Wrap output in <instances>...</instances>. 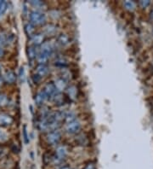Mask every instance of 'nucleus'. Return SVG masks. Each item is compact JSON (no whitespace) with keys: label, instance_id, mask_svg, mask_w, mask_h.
<instances>
[{"label":"nucleus","instance_id":"obj_1","mask_svg":"<svg viewBox=\"0 0 153 169\" xmlns=\"http://www.w3.org/2000/svg\"><path fill=\"white\" fill-rule=\"evenodd\" d=\"M29 17L31 23L33 25H42L46 22V15L41 11L34 10L31 12Z\"/></svg>","mask_w":153,"mask_h":169},{"label":"nucleus","instance_id":"obj_2","mask_svg":"<svg viewBox=\"0 0 153 169\" xmlns=\"http://www.w3.org/2000/svg\"><path fill=\"white\" fill-rule=\"evenodd\" d=\"M43 91L44 92V93L46 94V96L48 97V98H53L58 92H60L55 87V84L53 82H49L48 84H45L44 88L43 89Z\"/></svg>","mask_w":153,"mask_h":169},{"label":"nucleus","instance_id":"obj_3","mask_svg":"<svg viewBox=\"0 0 153 169\" xmlns=\"http://www.w3.org/2000/svg\"><path fill=\"white\" fill-rule=\"evenodd\" d=\"M81 129V124L77 121L68 122L66 126V131L70 134H75L78 132Z\"/></svg>","mask_w":153,"mask_h":169},{"label":"nucleus","instance_id":"obj_4","mask_svg":"<svg viewBox=\"0 0 153 169\" xmlns=\"http://www.w3.org/2000/svg\"><path fill=\"white\" fill-rule=\"evenodd\" d=\"M61 138V132L55 130V131H52L49 133V135L47 136V141L48 143L50 144H57L60 142V140Z\"/></svg>","mask_w":153,"mask_h":169},{"label":"nucleus","instance_id":"obj_5","mask_svg":"<svg viewBox=\"0 0 153 169\" xmlns=\"http://www.w3.org/2000/svg\"><path fill=\"white\" fill-rule=\"evenodd\" d=\"M13 41L12 34L6 32H0V48H3Z\"/></svg>","mask_w":153,"mask_h":169},{"label":"nucleus","instance_id":"obj_6","mask_svg":"<svg viewBox=\"0 0 153 169\" xmlns=\"http://www.w3.org/2000/svg\"><path fill=\"white\" fill-rule=\"evenodd\" d=\"M3 80L5 81L8 84H13L16 80V74L13 71L8 70L3 75Z\"/></svg>","mask_w":153,"mask_h":169},{"label":"nucleus","instance_id":"obj_7","mask_svg":"<svg viewBox=\"0 0 153 169\" xmlns=\"http://www.w3.org/2000/svg\"><path fill=\"white\" fill-rule=\"evenodd\" d=\"M13 122H14V120L10 115L4 114V113L0 114V126H10L13 123Z\"/></svg>","mask_w":153,"mask_h":169},{"label":"nucleus","instance_id":"obj_8","mask_svg":"<svg viewBox=\"0 0 153 169\" xmlns=\"http://www.w3.org/2000/svg\"><path fill=\"white\" fill-rule=\"evenodd\" d=\"M49 70L45 64H39L38 66L36 68V74H37L39 77H44L49 74Z\"/></svg>","mask_w":153,"mask_h":169},{"label":"nucleus","instance_id":"obj_9","mask_svg":"<svg viewBox=\"0 0 153 169\" xmlns=\"http://www.w3.org/2000/svg\"><path fill=\"white\" fill-rule=\"evenodd\" d=\"M67 155V149L66 146H59L56 149V158L59 161H61L65 158Z\"/></svg>","mask_w":153,"mask_h":169},{"label":"nucleus","instance_id":"obj_10","mask_svg":"<svg viewBox=\"0 0 153 169\" xmlns=\"http://www.w3.org/2000/svg\"><path fill=\"white\" fill-rule=\"evenodd\" d=\"M48 98V97L46 94L44 93V92L42 90L40 92H38L37 93V95L35 96V102L37 105H42L43 103L46 101Z\"/></svg>","mask_w":153,"mask_h":169},{"label":"nucleus","instance_id":"obj_11","mask_svg":"<svg viewBox=\"0 0 153 169\" xmlns=\"http://www.w3.org/2000/svg\"><path fill=\"white\" fill-rule=\"evenodd\" d=\"M39 52H44V53H45V54H47V55L50 56L52 52H53V46L51 45L49 42H44V43L41 44V48Z\"/></svg>","mask_w":153,"mask_h":169},{"label":"nucleus","instance_id":"obj_12","mask_svg":"<svg viewBox=\"0 0 153 169\" xmlns=\"http://www.w3.org/2000/svg\"><path fill=\"white\" fill-rule=\"evenodd\" d=\"M44 34H34L33 37L31 38V40L33 42V46H37V45H39L44 43Z\"/></svg>","mask_w":153,"mask_h":169},{"label":"nucleus","instance_id":"obj_13","mask_svg":"<svg viewBox=\"0 0 153 169\" xmlns=\"http://www.w3.org/2000/svg\"><path fill=\"white\" fill-rule=\"evenodd\" d=\"M49 58V56L45 54L44 52H39L37 53V60L39 64H45L47 63V61Z\"/></svg>","mask_w":153,"mask_h":169},{"label":"nucleus","instance_id":"obj_14","mask_svg":"<svg viewBox=\"0 0 153 169\" xmlns=\"http://www.w3.org/2000/svg\"><path fill=\"white\" fill-rule=\"evenodd\" d=\"M26 53H27V56H28V59H29L30 61H33L37 57V56L35 46H29V47H27Z\"/></svg>","mask_w":153,"mask_h":169},{"label":"nucleus","instance_id":"obj_15","mask_svg":"<svg viewBox=\"0 0 153 169\" xmlns=\"http://www.w3.org/2000/svg\"><path fill=\"white\" fill-rule=\"evenodd\" d=\"M54 84H55L56 89H57L60 92L66 89V81L64 80L63 79H58V80H56Z\"/></svg>","mask_w":153,"mask_h":169},{"label":"nucleus","instance_id":"obj_16","mask_svg":"<svg viewBox=\"0 0 153 169\" xmlns=\"http://www.w3.org/2000/svg\"><path fill=\"white\" fill-rule=\"evenodd\" d=\"M25 32L26 33L27 36L29 37H33L34 35V33H35V27H34V25L32 24L31 22L30 23H27L25 26Z\"/></svg>","mask_w":153,"mask_h":169},{"label":"nucleus","instance_id":"obj_17","mask_svg":"<svg viewBox=\"0 0 153 169\" xmlns=\"http://www.w3.org/2000/svg\"><path fill=\"white\" fill-rule=\"evenodd\" d=\"M58 43L62 46H66L69 44V38L66 34H61L58 38H57Z\"/></svg>","mask_w":153,"mask_h":169},{"label":"nucleus","instance_id":"obj_18","mask_svg":"<svg viewBox=\"0 0 153 169\" xmlns=\"http://www.w3.org/2000/svg\"><path fill=\"white\" fill-rule=\"evenodd\" d=\"M7 8V2H5V1H0V16H2L6 12Z\"/></svg>","mask_w":153,"mask_h":169},{"label":"nucleus","instance_id":"obj_19","mask_svg":"<svg viewBox=\"0 0 153 169\" xmlns=\"http://www.w3.org/2000/svg\"><path fill=\"white\" fill-rule=\"evenodd\" d=\"M8 103H9V99H8L7 96L0 93V107L6 106Z\"/></svg>","mask_w":153,"mask_h":169},{"label":"nucleus","instance_id":"obj_20","mask_svg":"<svg viewBox=\"0 0 153 169\" xmlns=\"http://www.w3.org/2000/svg\"><path fill=\"white\" fill-rule=\"evenodd\" d=\"M55 32H56V27L55 26H53V25H48L45 27V33L49 34V35L54 34Z\"/></svg>","mask_w":153,"mask_h":169},{"label":"nucleus","instance_id":"obj_21","mask_svg":"<svg viewBox=\"0 0 153 169\" xmlns=\"http://www.w3.org/2000/svg\"><path fill=\"white\" fill-rule=\"evenodd\" d=\"M124 7L128 10H134L135 9V4L132 1H126L124 2Z\"/></svg>","mask_w":153,"mask_h":169},{"label":"nucleus","instance_id":"obj_22","mask_svg":"<svg viewBox=\"0 0 153 169\" xmlns=\"http://www.w3.org/2000/svg\"><path fill=\"white\" fill-rule=\"evenodd\" d=\"M65 120L67 122V123L75 121V114H73V113H67L65 115Z\"/></svg>","mask_w":153,"mask_h":169},{"label":"nucleus","instance_id":"obj_23","mask_svg":"<svg viewBox=\"0 0 153 169\" xmlns=\"http://www.w3.org/2000/svg\"><path fill=\"white\" fill-rule=\"evenodd\" d=\"M23 138H24V141L25 143H29V138H28V135H27V130H26V126H23Z\"/></svg>","mask_w":153,"mask_h":169},{"label":"nucleus","instance_id":"obj_24","mask_svg":"<svg viewBox=\"0 0 153 169\" xmlns=\"http://www.w3.org/2000/svg\"><path fill=\"white\" fill-rule=\"evenodd\" d=\"M31 4L33 5L34 7L38 8V9H40V7H43V6H44V3L41 2V1H32V2H31Z\"/></svg>","mask_w":153,"mask_h":169},{"label":"nucleus","instance_id":"obj_25","mask_svg":"<svg viewBox=\"0 0 153 169\" xmlns=\"http://www.w3.org/2000/svg\"><path fill=\"white\" fill-rule=\"evenodd\" d=\"M68 95H69V97H75V96H76V89L75 87H73L72 86L71 88L68 89Z\"/></svg>","mask_w":153,"mask_h":169},{"label":"nucleus","instance_id":"obj_26","mask_svg":"<svg viewBox=\"0 0 153 169\" xmlns=\"http://www.w3.org/2000/svg\"><path fill=\"white\" fill-rule=\"evenodd\" d=\"M19 78L21 80V82H24V80H25V71H24V68H21L20 74H19Z\"/></svg>","mask_w":153,"mask_h":169},{"label":"nucleus","instance_id":"obj_27","mask_svg":"<svg viewBox=\"0 0 153 169\" xmlns=\"http://www.w3.org/2000/svg\"><path fill=\"white\" fill-rule=\"evenodd\" d=\"M33 82H34V83H35V84H37V83H38V82H39V81H40V80H41V77H39V76H38V75H37V74H34V75H33Z\"/></svg>","mask_w":153,"mask_h":169},{"label":"nucleus","instance_id":"obj_28","mask_svg":"<svg viewBox=\"0 0 153 169\" xmlns=\"http://www.w3.org/2000/svg\"><path fill=\"white\" fill-rule=\"evenodd\" d=\"M84 169H96L95 168V166L94 163H88L85 166V167Z\"/></svg>","mask_w":153,"mask_h":169},{"label":"nucleus","instance_id":"obj_29","mask_svg":"<svg viewBox=\"0 0 153 169\" xmlns=\"http://www.w3.org/2000/svg\"><path fill=\"white\" fill-rule=\"evenodd\" d=\"M140 5L142 6L143 8H146L150 4L149 1H140Z\"/></svg>","mask_w":153,"mask_h":169},{"label":"nucleus","instance_id":"obj_30","mask_svg":"<svg viewBox=\"0 0 153 169\" xmlns=\"http://www.w3.org/2000/svg\"><path fill=\"white\" fill-rule=\"evenodd\" d=\"M4 55V51L2 49V48H0V58L1 57H3Z\"/></svg>","mask_w":153,"mask_h":169},{"label":"nucleus","instance_id":"obj_31","mask_svg":"<svg viewBox=\"0 0 153 169\" xmlns=\"http://www.w3.org/2000/svg\"><path fill=\"white\" fill-rule=\"evenodd\" d=\"M3 136H5V135L4 134V132H3L2 131H1V130H0V140H1V138H2V137H3Z\"/></svg>","mask_w":153,"mask_h":169},{"label":"nucleus","instance_id":"obj_32","mask_svg":"<svg viewBox=\"0 0 153 169\" xmlns=\"http://www.w3.org/2000/svg\"><path fill=\"white\" fill-rule=\"evenodd\" d=\"M2 84H3V80H2V78H0V87L2 86Z\"/></svg>","mask_w":153,"mask_h":169},{"label":"nucleus","instance_id":"obj_33","mask_svg":"<svg viewBox=\"0 0 153 169\" xmlns=\"http://www.w3.org/2000/svg\"><path fill=\"white\" fill-rule=\"evenodd\" d=\"M61 169H71L69 167H61Z\"/></svg>","mask_w":153,"mask_h":169},{"label":"nucleus","instance_id":"obj_34","mask_svg":"<svg viewBox=\"0 0 153 169\" xmlns=\"http://www.w3.org/2000/svg\"><path fill=\"white\" fill-rule=\"evenodd\" d=\"M0 70H1V66H0Z\"/></svg>","mask_w":153,"mask_h":169}]
</instances>
